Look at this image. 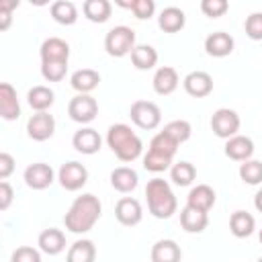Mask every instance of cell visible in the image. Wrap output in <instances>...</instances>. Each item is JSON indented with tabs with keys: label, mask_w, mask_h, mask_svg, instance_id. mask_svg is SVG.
I'll return each mask as SVG.
<instances>
[{
	"label": "cell",
	"mask_w": 262,
	"mask_h": 262,
	"mask_svg": "<svg viewBox=\"0 0 262 262\" xmlns=\"http://www.w3.org/2000/svg\"><path fill=\"white\" fill-rule=\"evenodd\" d=\"M100 213H102V205L98 196H94L92 192H84L76 196L74 203L70 205L68 213L63 215V225L68 231L82 235L96 225V221L100 219Z\"/></svg>",
	"instance_id": "obj_1"
},
{
	"label": "cell",
	"mask_w": 262,
	"mask_h": 262,
	"mask_svg": "<svg viewBox=\"0 0 262 262\" xmlns=\"http://www.w3.org/2000/svg\"><path fill=\"white\" fill-rule=\"evenodd\" d=\"M106 143L111 151L121 160V162H133L141 156L143 143L137 137V133L125 125V123H115L106 131Z\"/></svg>",
	"instance_id": "obj_2"
},
{
	"label": "cell",
	"mask_w": 262,
	"mask_h": 262,
	"mask_svg": "<svg viewBox=\"0 0 262 262\" xmlns=\"http://www.w3.org/2000/svg\"><path fill=\"white\" fill-rule=\"evenodd\" d=\"M147 209L156 219H170L178 209V199L172 192V186L164 178H151L145 186Z\"/></svg>",
	"instance_id": "obj_3"
},
{
	"label": "cell",
	"mask_w": 262,
	"mask_h": 262,
	"mask_svg": "<svg viewBox=\"0 0 262 262\" xmlns=\"http://www.w3.org/2000/svg\"><path fill=\"white\" fill-rule=\"evenodd\" d=\"M135 31L127 25H119L113 27L106 37H104V49L111 57H125L131 55L133 47H135Z\"/></svg>",
	"instance_id": "obj_4"
},
{
	"label": "cell",
	"mask_w": 262,
	"mask_h": 262,
	"mask_svg": "<svg viewBox=\"0 0 262 262\" xmlns=\"http://www.w3.org/2000/svg\"><path fill=\"white\" fill-rule=\"evenodd\" d=\"M129 117H131L133 125H137L139 129H145V131H151L162 123V111L151 100H135L129 108Z\"/></svg>",
	"instance_id": "obj_5"
},
{
	"label": "cell",
	"mask_w": 262,
	"mask_h": 262,
	"mask_svg": "<svg viewBox=\"0 0 262 262\" xmlns=\"http://www.w3.org/2000/svg\"><path fill=\"white\" fill-rule=\"evenodd\" d=\"M68 115H70L72 121H76V123H80V125H88V123H92V121L96 119V115H98V102H96V98H92L90 94L78 92V94L70 100V104H68Z\"/></svg>",
	"instance_id": "obj_6"
},
{
	"label": "cell",
	"mask_w": 262,
	"mask_h": 262,
	"mask_svg": "<svg viewBox=\"0 0 262 262\" xmlns=\"http://www.w3.org/2000/svg\"><path fill=\"white\" fill-rule=\"evenodd\" d=\"M239 115L233 111V108H227V106H221L217 108L213 115H211V129L217 137L221 139H229L231 135H235L239 131Z\"/></svg>",
	"instance_id": "obj_7"
},
{
	"label": "cell",
	"mask_w": 262,
	"mask_h": 262,
	"mask_svg": "<svg viewBox=\"0 0 262 262\" xmlns=\"http://www.w3.org/2000/svg\"><path fill=\"white\" fill-rule=\"evenodd\" d=\"M57 180H59L61 188H66V190H70V192H76V190H80V188L88 182V170H86L84 164L72 160V162H66V164L59 168Z\"/></svg>",
	"instance_id": "obj_8"
},
{
	"label": "cell",
	"mask_w": 262,
	"mask_h": 262,
	"mask_svg": "<svg viewBox=\"0 0 262 262\" xmlns=\"http://www.w3.org/2000/svg\"><path fill=\"white\" fill-rule=\"evenodd\" d=\"M55 133V119L47 111H35L27 121V135L33 141H47Z\"/></svg>",
	"instance_id": "obj_9"
},
{
	"label": "cell",
	"mask_w": 262,
	"mask_h": 262,
	"mask_svg": "<svg viewBox=\"0 0 262 262\" xmlns=\"http://www.w3.org/2000/svg\"><path fill=\"white\" fill-rule=\"evenodd\" d=\"M23 178H25V184H27L29 188H33V190H45V188H49V186L53 184L55 172H53V168H51L49 164H45V162H35V164H29V166L25 168Z\"/></svg>",
	"instance_id": "obj_10"
},
{
	"label": "cell",
	"mask_w": 262,
	"mask_h": 262,
	"mask_svg": "<svg viewBox=\"0 0 262 262\" xmlns=\"http://www.w3.org/2000/svg\"><path fill=\"white\" fill-rule=\"evenodd\" d=\"M115 217L125 227H133V225L141 223V219H143L141 203L133 196H121L115 205Z\"/></svg>",
	"instance_id": "obj_11"
},
{
	"label": "cell",
	"mask_w": 262,
	"mask_h": 262,
	"mask_svg": "<svg viewBox=\"0 0 262 262\" xmlns=\"http://www.w3.org/2000/svg\"><path fill=\"white\" fill-rule=\"evenodd\" d=\"M182 86H184L186 94H190L192 98H205L213 92V78H211L209 72L194 70V72L184 76Z\"/></svg>",
	"instance_id": "obj_12"
},
{
	"label": "cell",
	"mask_w": 262,
	"mask_h": 262,
	"mask_svg": "<svg viewBox=\"0 0 262 262\" xmlns=\"http://www.w3.org/2000/svg\"><path fill=\"white\" fill-rule=\"evenodd\" d=\"M72 145H74L76 151H80V154H84V156H92V154L100 151V147H102V137H100L98 131L92 129V127H80V129L74 133V137H72Z\"/></svg>",
	"instance_id": "obj_13"
},
{
	"label": "cell",
	"mask_w": 262,
	"mask_h": 262,
	"mask_svg": "<svg viewBox=\"0 0 262 262\" xmlns=\"http://www.w3.org/2000/svg\"><path fill=\"white\" fill-rule=\"evenodd\" d=\"M225 156L233 162H244L250 160L254 156V141L248 135H231L229 139H225Z\"/></svg>",
	"instance_id": "obj_14"
},
{
	"label": "cell",
	"mask_w": 262,
	"mask_h": 262,
	"mask_svg": "<svg viewBox=\"0 0 262 262\" xmlns=\"http://www.w3.org/2000/svg\"><path fill=\"white\" fill-rule=\"evenodd\" d=\"M0 117L4 121H16L20 117V104L16 98V90L10 82L0 84Z\"/></svg>",
	"instance_id": "obj_15"
},
{
	"label": "cell",
	"mask_w": 262,
	"mask_h": 262,
	"mask_svg": "<svg viewBox=\"0 0 262 262\" xmlns=\"http://www.w3.org/2000/svg\"><path fill=\"white\" fill-rule=\"evenodd\" d=\"M233 45H235L233 37L229 33H225V31H215V33L207 35V39H205V51L211 57H227V55H231Z\"/></svg>",
	"instance_id": "obj_16"
},
{
	"label": "cell",
	"mask_w": 262,
	"mask_h": 262,
	"mask_svg": "<svg viewBox=\"0 0 262 262\" xmlns=\"http://www.w3.org/2000/svg\"><path fill=\"white\" fill-rule=\"evenodd\" d=\"M180 84V78H178V72L172 68V66H162L156 70L154 74V80H151V86L156 90V94L160 96H168L172 94Z\"/></svg>",
	"instance_id": "obj_17"
},
{
	"label": "cell",
	"mask_w": 262,
	"mask_h": 262,
	"mask_svg": "<svg viewBox=\"0 0 262 262\" xmlns=\"http://www.w3.org/2000/svg\"><path fill=\"white\" fill-rule=\"evenodd\" d=\"M37 246L43 254L47 256H57L66 250V235L61 229L57 227H49V229H43L37 237Z\"/></svg>",
	"instance_id": "obj_18"
},
{
	"label": "cell",
	"mask_w": 262,
	"mask_h": 262,
	"mask_svg": "<svg viewBox=\"0 0 262 262\" xmlns=\"http://www.w3.org/2000/svg\"><path fill=\"white\" fill-rule=\"evenodd\" d=\"M180 225L186 233H203L209 225V213L186 205L180 211Z\"/></svg>",
	"instance_id": "obj_19"
},
{
	"label": "cell",
	"mask_w": 262,
	"mask_h": 262,
	"mask_svg": "<svg viewBox=\"0 0 262 262\" xmlns=\"http://www.w3.org/2000/svg\"><path fill=\"white\" fill-rule=\"evenodd\" d=\"M139 184V176L133 168L129 166H119L111 172V186L121 192V194H127V192H133Z\"/></svg>",
	"instance_id": "obj_20"
},
{
	"label": "cell",
	"mask_w": 262,
	"mask_h": 262,
	"mask_svg": "<svg viewBox=\"0 0 262 262\" xmlns=\"http://www.w3.org/2000/svg\"><path fill=\"white\" fill-rule=\"evenodd\" d=\"M39 55H41V61H68L70 45L59 37H49L41 43Z\"/></svg>",
	"instance_id": "obj_21"
},
{
	"label": "cell",
	"mask_w": 262,
	"mask_h": 262,
	"mask_svg": "<svg viewBox=\"0 0 262 262\" xmlns=\"http://www.w3.org/2000/svg\"><path fill=\"white\" fill-rule=\"evenodd\" d=\"M184 25H186V14L178 6H166L158 14V27L164 33H178L184 29Z\"/></svg>",
	"instance_id": "obj_22"
},
{
	"label": "cell",
	"mask_w": 262,
	"mask_h": 262,
	"mask_svg": "<svg viewBox=\"0 0 262 262\" xmlns=\"http://www.w3.org/2000/svg\"><path fill=\"white\" fill-rule=\"evenodd\" d=\"M215 201H217V194H215V190L209 184H196V186H192L190 192H188V196H186V205H190L194 209H201V211H207V213L213 209Z\"/></svg>",
	"instance_id": "obj_23"
},
{
	"label": "cell",
	"mask_w": 262,
	"mask_h": 262,
	"mask_svg": "<svg viewBox=\"0 0 262 262\" xmlns=\"http://www.w3.org/2000/svg\"><path fill=\"white\" fill-rule=\"evenodd\" d=\"M70 84L76 92H86L90 94L98 84H100V74L92 68H82V70H76L72 76H70Z\"/></svg>",
	"instance_id": "obj_24"
},
{
	"label": "cell",
	"mask_w": 262,
	"mask_h": 262,
	"mask_svg": "<svg viewBox=\"0 0 262 262\" xmlns=\"http://www.w3.org/2000/svg\"><path fill=\"white\" fill-rule=\"evenodd\" d=\"M151 260L154 262H178L182 258L180 246L174 239H158L151 246Z\"/></svg>",
	"instance_id": "obj_25"
},
{
	"label": "cell",
	"mask_w": 262,
	"mask_h": 262,
	"mask_svg": "<svg viewBox=\"0 0 262 262\" xmlns=\"http://www.w3.org/2000/svg\"><path fill=\"white\" fill-rule=\"evenodd\" d=\"M82 12L84 16L90 20V23H106L113 14V4L111 0H84V6H82Z\"/></svg>",
	"instance_id": "obj_26"
},
{
	"label": "cell",
	"mask_w": 262,
	"mask_h": 262,
	"mask_svg": "<svg viewBox=\"0 0 262 262\" xmlns=\"http://www.w3.org/2000/svg\"><path fill=\"white\" fill-rule=\"evenodd\" d=\"M229 229L235 237H250L256 229V219L248 211H233L229 217Z\"/></svg>",
	"instance_id": "obj_27"
},
{
	"label": "cell",
	"mask_w": 262,
	"mask_h": 262,
	"mask_svg": "<svg viewBox=\"0 0 262 262\" xmlns=\"http://www.w3.org/2000/svg\"><path fill=\"white\" fill-rule=\"evenodd\" d=\"M53 100H55L53 90L49 86H43V84H37L27 92V102L33 111H49Z\"/></svg>",
	"instance_id": "obj_28"
},
{
	"label": "cell",
	"mask_w": 262,
	"mask_h": 262,
	"mask_svg": "<svg viewBox=\"0 0 262 262\" xmlns=\"http://www.w3.org/2000/svg\"><path fill=\"white\" fill-rule=\"evenodd\" d=\"M49 12H51V18L55 23L66 25V27H70V25H74L78 20V8H76V4L72 0H55V2H51Z\"/></svg>",
	"instance_id": "obj_29"
},
{
	"label": "cell",
	"mask_w": 262,
	"mask_h": 262,
	"mask_svg": "<svg viewBox=\"0 0 262 262\" xmlns=\"http://www.w3.org/2000/svg\"><path fill=\"white\" fill-rule=\"evenodd\" d=\"M131 63L137 70H141V72L156 68V63H158V51H156V47H151L147 43L135 45L133 51H131Z\"/></svg>",
	"instance_id": "obj_30"
},
{
	"label": "cell",
	"mask_w": 262,
	"mask_h": 262,
	"mask_svg": "<svg viewBox=\"0 0 262 262\" xmlns=\"http://www.w3.org/2000/svg\"><path fill=\"white\" fill-rule=\"evenodd\" d=\"M96 258V246L92 239H76L70 250H68V260L70 262H94Z\"/></svg>",
	"instance_id": "obj_31"
},
{
	"label": "cell",
	"mask_w": 262,
	"mask_h": 262,
	"mask_svg": "<svg viewBox=\"0 0 262 262\" xmlns=\"http://www.w3.org/2000/svg\"><path fill=\"white\" fill-rule=\"evenodd\" d=\"M194 178H196V168L190 162L180 160L170 166V180L176 186H190L194 182Z\"/></svg>",
	"instance_id": "obj_32"
},
{
	"label": "cell",
	"mask_w": 262,
	"mask_h": 262,
	"mask_svg": "<svg viewBox=\"0 0 262 262\" xmlns=\"http://www.w3.org/2000/svg\"><path fill=\"white\" fill-rule=\"evenodd\" d=\"M239 178L246 182V184H252V186H256V184H260L262 182V162L260 160H244L242 164H239Z\"/></svg>",
	"instance_id": "obj_33"
},
{
	"label": "cell",
	"mask_w": 262,
	"mask_h": 262,
	"mask_svg": "<svg viewBox=\"0 0 262 262\" xmlns=\"http://www.w3.org/2000/svg\"><path fill=\"white\" fill-rule=\"evenodd\" d=\"M162 131H166V133H168V135H170L178 145H180V143H184V141H188V139H190V135H192V127H190V123H188V121H184V119H174V121L166 123Z\"/></svg>",
	"instance_id": "obj_34"
},
{
	"label": "cell",
	"mask_w": 262,
	"mask_h": 262,
	"mask_svg": "<svg viewBox=\"0 0 262 262\" xmlns=\"http://www.w3.org/2000/svg\"><path fill=\"white\" fill-rule=\"evenodd\" d=\"M172 160L170 156H164L160 151H154V149H147V154L143 156V168L147 172H154V174H160L164 170H168L172 166Z\"/></svg>",
	"instance_id": "obj_35"
},
{
	"label": "cell",
	"mask_w": 262,
	"mask_h": 262,
	"mask_svg": "<svg viewBox=\"0 0 262 262\" xmlns=\"http://www.w3.org/2000/svg\"><path fill=\"white\" fill-rule=\"evenodd\" d=\"M149 149L174 158V156H176V149H178V143H176L166 131H160V133H156V135L151 137V141H149Z\"/></svg>",
	"instance_id": "obj_36"
},
{
	"label": "cell",
	"mask_w": 262,
	"mask_h": 262,
	"mask_svg": "<svg viewBox=\"0 0 262 262\" xmlns=\"http://www.w3.org/2000/svg\"><path fill=\"white\" fill-rule=\"evenodd\" d=\"M68 74V61H41V76L47 82H61Z\"/></svg>",
	"instance_id": "obj_37"
},
{
	"label": "cell",
	"mask_w": 262,
	"mask_h": 262,
	"mask_svg": "<svg viewBox=\"0 0 262 262\" xmlns=\"http://www.w3.org/2000/svg\"><path fill=\"white\" fill-rule=\"evenodd\" d=\"M229 10V0H201V12L209 18H219Z\"/></svg>",
	"instance_id": "obj_38"
},
{
	"label": "cell",
	"mask_w": 262,
	"mask_h": 262,
	"mask_svg": "<svg viewBox=\"0 0 262 262\" xmlns=\"http://www.w3.org/2000/svg\"><path fill=\"white\" fill-rule=\"evenodd\" d=\"M244 31L252 41H262V12H252L246 16Z\"/></svg>",
	"instance_id": "obj_39"
},
{
	"label": "cell",
	"mask_w": 262,
	"mask_h": 262,
	"mask_svg": "<svg viewBox=\"0 0 262 262\" xmlns=\"http://www.w3.org/2000/svg\"><path fill=\"white\" fill-rule=\"evenodd\" d=\"M41 250H35V248H29V246H20L18 250L12 252L10 260L12 262H41Z\"/></svg>",
	"instance_id": "obj_40"
},
{
	"label": "cell",
	"mask_w": 262,
	"mask_h": 262,
	"mask_svg": "<svg viewBox=\"0 0 262 262\" xmlns=\"http://www.w3.org/2000/svg\"><path fill=\"white\" fill-rule=\"evenodd\" d=\"M131 12L135 14V18L139 20H147L156 14V0H137L131 8Z\"/></svg>",
	"instance_id": "obj_41"
},
{
	"label": "cell",
	"mask_w": 262,
	"mask_h": 262,
	"mask_svg": "<svg viewBox=\"0 0 262 262\" xmlns=\"http://www.w3.org/2000/svg\"><path fill=\"white\" fill-rule=\"evenodd\" d=\"M14 172V158L8 151L0 154V180H6Z\"/></svg>",
	"instance_id": "obj_42"
},
{
	"label": "cell",
	"mask_w": 262,
	"mask_h": 262,
	"mask_svg": "<svg viewBox=\"0 0 262 262\" xmlns=\"http://www.w3.org/2000/svg\"><path fill=\"white\" fill-rule=\"evenodd\" d=\"M12 199H14L12 186L8 184V180H2L0 182V211H6L10 207V203H12Z\"/></svg>",
	"instance_id": "obj_43"
},
{
	"label": "cell",
	"mask_w": 262,
	"mask_h": 262,
	"mask_svg": "<svg viewBox=\"0 0 262 262\" xmlns=\"http://www.w3.org/2000/svg\"><path fill=\"white\" fill-rule=\"evenodd\" d=\"M20 6V0H0V12H14Z\"/></svg>",
	"instance_id": "obj_44"
},
{
	"label": "cell",
	"mask_w": 262,
	"mask_h": 262,
	"mask_svg": "<svg viewBox=\"0 0 262 262\" xmlns=\"http://www.w3.org/2000/svg\"><path fill=\"white\" fill-rule=\"evenodd\" d=\"M135 2H137V0H115V4H117L119 8H125V10H131Z\"/></svg>",
	"instance_id": "obj_45"
},
{
	"label": "cell",
	"mask_w": 262,
	"mask_h": 262,
	"mask_svg": "<svg viewBox=\"0 0 262 262\" xmlns=\"http://www.w3.org/2000/svg\"><path fill=\"white\" fill-rule=\"evenodd\" d=\"M254 207H256V211L258 213H262V188L256 192V196H254Z\"/></svg>",
	"instance_id": "obj_46"
},
{
	"label": "cell",
	"mask_w": 262,
	"mask_h": 262,
	"mask_svg": "<svg viewBox=\"0 0 262 262\" xmlns=\"http://www.w3.org/2000/svg\"><path fill=\"white\" fill-rule=\"evenodd\" d=\"M33 6H47V4H51V0H29Z\"/></svg>",
	"instance_id": "obj_47"
},
{
	"label": "cell",
	"mask_w": 262,
	"mask_h": 262,
	"mask_svg": "<svg viewBox=\"0 0 262 262\" xmlns=\"http://www.w3.org/2000/svg\"><path fill=\"white\" fill-rule=\"evenodd\" d=\"M258 239H260V244H262V229H260V233H258Z\"/></svg>",
	"instance_id": "obj_48"
}]
</instances>
